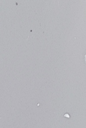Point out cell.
<instances>
[{
	"label": "cell",
	"mask_w": 86,
	"mask_h": 128,
	"mask_svg": "<svg viewBox=\"0 0 86 128\" xmlns=\"http://www.w3.org/2000/svg\"><path fill=\"white\" fill-rule=\"evenodd\" d=\"M85 62L86 63V54L85 55Z\"/></svg>",
	"instance_id": "6da1fadb"
}]
</instances>
